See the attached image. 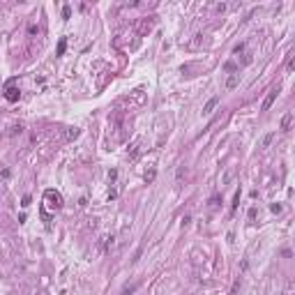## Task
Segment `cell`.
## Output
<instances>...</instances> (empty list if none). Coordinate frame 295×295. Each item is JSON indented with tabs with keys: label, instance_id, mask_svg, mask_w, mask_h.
<instances>
[{
	"label": "cell",
	"instance_id": "obj_1",
	"mask_svg": "<svg viewBox=\"0 0 295 295\" xmlns=\"http://www.w3.org/2000/svg\"><path fill=\"white\" fill-rule=\"evenodd\" d=\"M44 203L49 205V208H53V210H60L62 208V196L56 189H46L44 191Z\"/></svg>",
	"mask_w": 295,
	"mask_h": 295
},
{
	"label": "cell",
	"instance_id": "obj_2",
	"mask_svg": "<svg viewBox=\"0 0 295 295\" xmlns=\"http://www.w3.org/2000/svg\"><path fill=\"white\" fill-rule=\"evenodd\" d=\"M14 83H16V79L7 81V88H5V99H7V102H19V97H21V90Z\"/></svg>",
	"mask_w": 295,
	"mask_h": 295
},
{
	"label": "cell",
	"instance_id": "obj_3",
	"mask_svg": "<svg viewBox=\"0 0 295 295\" xmlns=\"http://www.w3.org/2000/svg\"><path fill=\"white\" fill-rule=\"evenodd\" d=\"M277 92H279V88H272V90L268 92V97L263 99V106H261V111H270V106L274 104V99H277Z\"/></svg>",
	"mask_w": 295,
	"mask_h": 295
},
{
	"label": "cell",
	"instance_id": "obj_4",
	"mask_svg": "<svg viewBox=\"0 0 295 295\" xmlns=\"http://www.w3.org/2000/svg\"><path fill=\"white\" fill-rule=\"evenodd\" d=\"M217 104H219V97H212V99H208V104L203 106V113L208 115V113H212V111L217 109Z\"/></svg>",
	"mask_w": 295,
	"mask_h": 295
},
{
	"label": "cell",
	"instance_id": "obj_5",
	"mask_svg": "<svg viewBox=\"0 0 295 295\" xmlns=\"http://www.w3.org/2000/svg\"><path fill=\"white\" fill-rule=\"evenodd\" d=\"M238 83H240V74H231V76L226 79V88H228V90H233Z\"/></svg>",
	"mask_w": 295,
	"mask_h": 295
},
{
	"label": "cell",
	"instance_id": "obj_6",
	"mask_svg": "<svg viewBox=\"0 0 295 295\" xmlns=\"http://www.w3.org/2000/svg\"><path fill=\"white\" fill-rule=\"evenodd\" d=\"M291 120H293V113H286L281 118V132H288V127H291Z\"/></svg>",
	"mask_w": 295,
	"mask_h": 295
},
{
	"label": "cell",
	"instance_id": "obj_7",
	"mask_svg": "<svg viewBox=\"0 0 295 295\" xmlns=\"http://www.w3.org/2000/svg\"><path fill=\"white\" fill-rule=\"evenodd\" d=\"M272 138H274V132L265 134V136H263V141H261V148H270V143H272Z\"/></svg>",
	"mask_w": 295,
	"mask_h": 295
},
{
	"label": "cell",
	"instance_id": "obj_8",
	"mask_svg": "<svg viewBox=\"0 0 295 295\" xmlns=\"http://www.w3.org/2000/svg\"><path fill=\"white\" fill-rule=\"evenodd\" d=\"M224 72H228V74H238V65H235V62H231V60H228L226 65H224Z\"/></svg>",
	"mask_w": 295,
	"mask_h": 295
},
{
	"label": "cell",
	"instance_id": "obj_9",
	"mask_svg": "<svg viewBox=\"0 0 295 295\" xmlns=\"http://www.w3.org/2000/svg\"><path fill=\"white\" fill-rule=\"evenodd\" d=\"M238 205H240V189L235 191V196H233V203H231V212L238 210Z\"/></svg>",
	"mask_w": 295,
	"mask_h": 295
},
{
	"label": "cell",
	"instance_id": "obj_10",
	"mask_svg": "<svg viewBox=\"0 0 295 295\" xmlns=\"http://www.w3.org/2000/svg\"><path fill=\"white\" fill-rule=\"evenodd\" d=\"M65 49H67V39H60V42H58V56H62V53H65Z\"/></svg>",
	"mask_w": 295,
	"mask_h": 295
},
{
	"label": "cell",
	"instance_id": "obj_11",
	"mask_svg": "<svg viewBox=\"0 0 295 295\" xmlns=\"http://www.w3.org/2000/svg\"><path fill=\"white\" fill-rule=\"evenodd\" d=\"M293 67H295V58H293V53H288V60H286V69H288V72H293Z\"/></svg>",
	"mask_w": 295,
	"mask_h": 295
},
{
	"label": "cell",
	"instance_id": "obj_12",
	"mask_svg": "<svg viewBox=\"0 0 295 295\" xmlns=\"http://www.w3.org/2000/svg\"><path fill=\"white\" fill-rule=\"evenodd\" d=\"M69 16H72V7L65 5V7H62V19H69Z\"/></svg>",
	"mask_w": 295,
	"mask_h": 295
},
{
	"label": "cell",
	"instance_id": "obj_13",
	"mask_svg": "<svg viewBox=\"0 0 295 295\" xmlns=\"http://www.w3.org/2000/svg\"><path fill=\"white\" fill-rule=\"evenodd\" d=\"M76 136H79V129H76V127H72V129L67 132V138L72 141V138H76Z\"/></svg>",
	"mask_w": 295,
	"mask_h": 295
},
{
	"label": "cell",
	"instance_id": "obj_14",
	"mask_svg": "<svg viewBox=\"0 0 295 295\" xmlns=\"http://www.w3.org/2000/svg\"><path fill=\"white\" fill-rule=\"evenodd\" d=\"M136 288H138V284H132V286H127L125 291H122V295H129V293H134Z\"/></svg>",
	"mask_w": 295,
	"mask_h": 295
},
{
	"label": "cell",
	"instance_id": "obj_15",
	"mask_svg": "<svg viewBox=\"0 0 295 295\" xmlns=\"http://www.w3.org/2000/svg\"><path fill=\"white\" fill-rule=\"evenodd\" d=\"M270 210H272V212H277V215H279V212H281V205H279V203H272V205H270Z\"/></svg>",
	"mask_w": 295,
	"mask_h": 295
},
{
	"label": "cell",
	"instance_id": "obj_16",
	"mask_svg": "<svg viewBox=\"0 0 295 295\" xmlns=\"http://www.w3.org/2000/svg\"><path fill=\"white\" fill-rule=\"evenodd\" d=\"M155 175H157V171H150V173L145 175V180H148V182H152V180H155Z\"/></svg>",
	"mask_w": 295,
	"mask_h": 295
},
{
	"label": "cell",
	"instance_id": "obj_17",
	"mask_svg": "<svg viewBox=\"0 0 295 295\" xmlns=\"http://www.w3.org/2000/svg\"><path fill=\"white\" fill-rule=\"evenodd\" d=\"M115 178H118V171L113 168V171H111V173H109V180H111V182H115Z\"/></svg>",
	"mask_w": 295,
	"mask_h": 295
},
{
	"label": "cell",
	"instance_id": "obj_18",
	"mask_svg": "<svg viewBox=\"0 0 295 295\" xmlns=\"http://www.w3.org/2000/svg\"><path fill=\"white\" fill-rule=\"evenodd\" d=\"M21 205H23V208H28V205H30V196H23V201H21Z\"/></svg>",
	"mask_w": 295,
	"mask_h": 295
},
{
	"label": "cell",
	"instance_id": "obj_19",
	"mask_svg": "<svg viewBox=\"0 0 295 295\" xmlns=\"http://www.w3.org/2000/svg\"><path fill=\"white\" fill-rule=\"evenodd\" d=\"M217 203H219V196H217V194H215V196H212V198H210V205H212V208H215V205H217Z\"/></svg>",
	"mask_w": 295,
	"mask_h": 295
},
{
	"label": "cell",
	"instance_id": "obj_20",
	"mask_svg": "<svg viewBox=\"0 0 295 295\" xmlns=\"http://www.w3.org/2000/svg\"><path fill=\"white\" fill-rule=\"evenodd\" d=\"M189 221H191V217H189V215H185V217H182V226H187Z\"/></svg>",
	"mask_w": 295,
	"mask_h": 295
},
{
	"label": "cell",
	"instance_id": "obj_21",
	"mask_svg": "<svg viewBox=\"0 0 295 295\" xmlns=\"http://www.w3.org/2000/svg\"><path fill=\"white\" fill-rule=\"evenodd\" d=\"M233 51H235V53H242V51H244V44H238V46H235Z\"/></svg>",
	"mask_w": 295,
	"mask_h": 295
}]
</instances>
